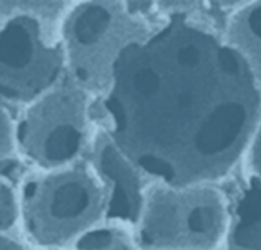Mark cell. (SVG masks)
I'll return each instance as SVG.
<instances>
[{"label":"cell","instance_id":"cell-6","mask_svg":"<svg viewBox=\"0 0 261 250\" xmlns=\"http://www.w3.org/2000/svg\"><path fill=\"white\" fill-rule=\"evenodd\" d=\"M89 97L71 79L27 106L15 127L20 153L43 170L75 163L89 140Z\"/></svg>","mask_w":261,"mask_h":250},{"label":"cell","instance_id":"cell-12","mask_svg":"<svg viewBox=\"0 0 261 250\" xmlns=\"http://www.w3.org/2000/svg\"><path fill=\"white\" fill-rule=\"evenodd\" d=\"M15 127L11 115L0 102V161L7 159L16 147Z\"/></svg>","mask_w":261,"mask_h":250},{"label":"cell","instance_id":"cell-3","mask_svg":"<svg viewBox=\"0 0 261 250\" xmlns=\"http://www.w3.org/2000/svg\"><path fill=\"white\" fill-rule=\"evenodd\" d=\"M229 213L212 185L149 186L134 228L140 250H215L225 237Z\"/></svg>","mask_w":261,"mask_h":250},{"label":"cell","instance_id":"cell-1","mask_svg":"<svg viewBox=\"0 0 261 250\" xmlns=\"http://www.w3.org/2000/svg\"><path fill=\"white\" fill-rule=\"evenodd\" d=\"M102 104L106 132L143 177L186 187L234 168L257 127L261 95L226 40L172 12L119 54Z\"/></svg>","mask_w":261,"mask_h":250},{"label":"cell","instance_id":"cell-8","mask_svg":"<svg viewBox=\"0 0 261 250\" xmlns=\"http://www.w3.org/2000/svg\"><path fill=\"white\" fill-rule=\"evenodd\" d=\"M228 250H261V179L252 177L241 190L226 229Z\"/></svg>","mask_w":261,"mask_h":250},{"label":"cell","instance_id":"cell-11","mask_svg":"<svg viewBox=\"0 0 261 250\" xmlns=\"http://www.w3.org/2000/svg\"><path fill=\"white\" fill-rule=\"evenodd\" d=\"M19 218V194L11 181L0 175V234L7 232Z\"/></svg>","mask_w":261,"mask_h":250},{"label":"cell","instance_id":"cell-4","mask_svg":"<svg viewBox=\"0 0 261 250\" xmlns=\"http://www.w3.org/2000/svg\"><path fill=\"white\" fill-rule=\"evenodd\" d=\"M71 3H30L0 25V99L30 106L61 83L66 67L62 42L46 35L43 19L54 20Z\"/></svg>","mask_w":261,"mask_h":250},{"label":"cell","instance_id":"cell-13","mask_svg":"<svg viewBox=\"0 0 261 250\" xmlns=\"http://www.w3.org/2000/svg\"><path fill=\"white\" fill-rule=\"evenodd\" d=\"M253 145H252V153H250V158H252V166H253L254 172H256V177L261 179V117L258 119L257 127L254 131Z\"/></svg>","mask_w":261,"mask_h":250},{"label":"cell","instance_id":"cell-7","mask_svg":"<svg viewBox=\"0 0 261 250\" xmlns=\"http://www.w3.org/2000/svg\"><path fill=\"white\" fill-rule=\"evenodd\" d=\"M105 193V221L122 228H136L146 189L143 175L113 142L106 131L93 142V168Z\"/></svg>","mask_w":261,"mask_h":250},{"label":"cell","instance_id":"cell-14","mask_svg":"<svg viewBox=\"0 0 261 250\" xmlns=\"http://www.w3.org/2000/svg\"><path fill=\"white\" fill-rule=\"evenodd\" d=\"M0 250H24L18 242H15L14 239L10 237L0 234Z\"/></svg>","mask_w":261,"mask_h":250},{"label":"cell","instance_id":"cell-9","mask_svg":"<svg viewBox=\"0 0 261 250\" xmlns=\"http://www.w3.org/2000/svg\"><path fill=\"white\" fill-rule=\"evenodd\" d=\"M244 58L256 82H261V2L248 4L230 18L228 40Z\"/></svg>","mask_w":261,"mask_h":250},{"label":"cell","instance_id":"cell-2","mask_svg":"<svg viewBox=\"0 0 261 250\" xmlns=\"http://www.w3.org/2000/svg\"><path fill=\"white\" fill-rule=\"evenodd\" d=\"M19 218L25 234L44 249H61L105 221V193L86 164L43 170L23 182Z\"/></svg>","mask_w":261,"mask_h":250},{"label":"cell","instance_id":"cell-5","mask_svg":"<svg viewBox=\"0 0 261 250\" xmlns=\"http://www.w3.org/2000/svg\"><path fill=\"white\" fill-rule=\"evenodd\" d=\"M150 33L119 2H85L62 20V46L72 82L87 94L108 93L115 61L126 47Z\"/></svg>","mask_w":261,"mask_h":250},{"label":"cell","instance_id":"cell-10","mask_svg":"<svg viewBox=\"0 0 261 250\" xmlns=\"http://www.w3.org/2000/svg\"><path fill=\"white\" fill-rule=\"evenodd\" d=\"M75 250H140L134 237L125 228L113 224H100L83 234L74 243Z\"/></svg>","mask_w":261,"mask_h":250}]
</instances>
